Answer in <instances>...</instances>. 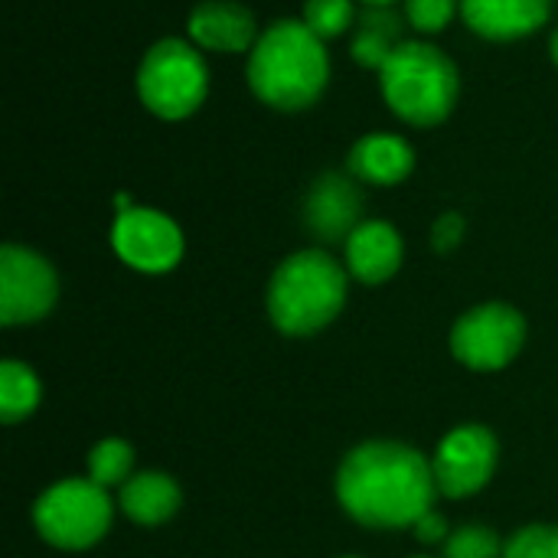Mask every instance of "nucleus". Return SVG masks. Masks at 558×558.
<instances>
[{
	"mask_svg": "<svg viewBox=\"0 0 558 558\" xmlns=\"http://www.w3.org/2000/svg\"><path fill=\"white\" fill-rule=\"evenodd\" d=\"M435 494L432 464L399 441H366L353 448L337 471L340 507L373 530L415 526L432 510Z\"/></svg>",
	"mask_w": 558,
	"mask_h": 558,
	"instance_id": "obj_1",
	"label": "nucleus"
},
{
	"mask_svg": "<svg viewBox=\"0 0 558 558\" xmlns=\"http://www.w3.org/2000/svg\"><path fill=\"white\" fill-rule=\"evenodd\" d=\"M330 78L324 39L304 20L271 23L248 52V85L258 101L278 111L311 108Z\"/></svg>",
	"mask_w": 558,
	"mask_h": 558,
	"instance_id": "obj_2",
	"label": "nucleus"
},
{
	"mask_svg": "<svg viewBox=\"0 0 558 558\" xmlns=\"http://www.w3.org/2000/svg\"><path fill=\"white\" fill-rule=\"evenodd\" d=\"M347 301V271L320 248H304L278 265L268 284V314L281 333L324 330Z\"/></svg>",
	"mask_w": 558,
	"mask_h": 558,
	"instance_id": "obj_3",
	"label": "nucleus"
},
{
	"mask_svg": "<svg viewBox=\"0 0 558 558\" xmlns=\"http://www.w3.org/2000/svg\"><path fill=\"white\" fill-rule=\"evenodd\" d=\"M386 105L415 128L441 124L461 92L454 62L432 43H402L379 69Z\"/></svg>",
	"mask_w": 558,
	"mask_h": 558,
	"instance_id": "obj_4",
	"label": "nucleus"
},
{
	"mask_svg": "<svg viewBox=\"0 0 558 558\" xmlns=\"http://www.w3.org/2000/svg\"><path fill=\"white\" fill-rule=\"evenodd\" d=\"M209 92V69L199 49L183 39H160L137 69V95L147 111L167 121L190 118Z\"/></svg>",
	"mask_w": 558,
	"mask_h": 558,
	"instance_id": "obj_5",
	"label": "nucleus"
},
{
	"mask_svg": "<svg viewBox=\"0 0 558 558\" xmlns=\"http://www.w3.org/2000/svg\"><path fill=\"white\" fill-rule=\"evenodd\" d=\"M33 523L56 549H88L111 526V500L95 481H62L49 487L36 507Z\"/></svg>",
	"mask_w": 558,
	"mask_h": 558,
	"instance_id": "obj_6",
	"label": "nucleus"
},
{
	"mask_svg": "<svg viewBox=\"0 0 558 558\" xmlns=\"http://www.w3.org/2000/svg\"><path fill=\"white\" fill-rule=\"evenodd\" d=\"M526 340V320L510 304H481L468 311L451 330V353L481 373L504 369L517 360Z\"/></svg>",
	"mask_w": 558,
	"mask_h": 558,
	"instance_id": "obj_7",
	"label": "nucleus"
},
{
	"mask_svg": "<svg viewBox=\"0 0 558 558\" xmlns=\"http://www.w3.org/2000/svg\"><path fill=\"white\" fill-rule=\"evenodd\" d=\"M59 281L52 265L23 245L0 248V320L7 327L33 324L56 304Z\"/></svg>",
	"mask_w": 558,
	"mask_h": 558,
	"instance_id": "obj_8",
	"label": "nucleus"
},
{
	"mask_svg": "<svg viewBox=\"0 0 558 558\" xmlns=\"http://www.w3.org/2000/svg\"><path fill=\"white\" fill-rule=\"evenodd\" d=\"M497 438L484 425H461L454 428L441 445L432 461L438 494L461 500L477 494L497 471Z\"/></svg>",
	"mask_w": 558,
	"mask_h": 558,
	"instance_id": "obj_9",
	"label": "nucleus"
},
{
	"mask_svg": "<svg viewBox=\"0 0 558 558\" xmlns=\"http://www.w3.org/2000/svg\"><path fill=\"white\" fill-rule=\"evenodd\" d=\"M111 245L124 265L147 271V275L170 271L183 258L180 226L170 216L157 209H141V206L118 213L114 229H111Z\"/></svg>",
	"mask_w": 558,
	"mask_h": 558,
	"instance_id": "obj_10",
	"label": "nucleus"
},
{
	"mask_svg": "<svg viewBox=\"0 0 558 558\" xmlns=\"http://www.w3.org/2000/svg\"><path fill=\"white\" fill-rule=\"evenodd\" d=\"M360 206L363 199L350 177L324 173L307 193L304 222L324 242H340V239H350V232L360 226Z\"/></svg>",
	"mask_w": 558,
	"mask_h": 558,
	"instance_id": "obj_11",
	"label": "nucleus"
},
{
	"mask_svg": "<svg viewBox=\"0 0 558 558\" xmlns=\"http://www.w3.org/2000/svg\"><path fill=\"white\" fill-rule=\"evenodd\" d=\"M258 23L248 7L232 0H206L190 13V39L209 52H252Z\"/></svg>",
	"mask_w": 558,
	"mask_h": 558,
	"instance_id": "obj_12",
	"label": "nucleus"
},
{
	"mask_svg": "<svg viewBox=\"0 0 558 558\" xmlns=\"http://www.w3.org/2000/svg\"><path fill=\"white\" fill-rule=\"evenodd\" d=\"M553 13V0H461L464 23L484 39H520L536 33Z\"/></svg>",
	"mask_w": 558,
	"mask_h": 558,
	"instance_id": "obj_13",
	"label": "nucleus"
},
{
	"mask_svg": "<svg viewBox=\"0 0 558 558\" xmlns=\"http://www.w3.org/2000/svg\"><path fill=\"white\" fill-rule=\"evenodd\" d=\"M399 265H402V239L389 222L366 219L350 232V239H347V268L360 281L383 284L399 271Z\"/></svg>",
	"mask_w": 558,
	"mask_h": 558,
	"instance_id": "obj_14",
	"label": "nucleus"
},
{
	"mask_svg": "<svg viewBox=\"0 0 558 558\" xmlns=\"http://www.w3.org/2000/svg\"><path fill=\"white\" fill-rule=\"evenodd\" d=\"M415 167V154L405 137L399 134H366L350 150V173L356 180L392 186L402 183Z\"/></svg>",
	"mask_w": 558,
	"mask_h": 558,
	"instance_id": "obj_15",
	"label": "nucleus"
},
{
	"mask_svg": "<svg viewBox=\"0 0 558 558\" xmlns=\"http://www.w3.org/2000/svg\"><path fill=\"white\" fill-rule=\"evenodd\" d=\"M180 507V487L160 471L137 474L121 484V510L141 526H157L170 520Z\"/></svg>",
	"mask_w": 558,
	"mask_h": 558,
	"instance_id": "obj_16",
	"label": "nucleus"
},
{
	"mask_svg": "<svg viewBox=\"0 0 558 558\" xmlns=\"http://www.w3.org/2000/svg\"><path fill=\"white\" fill-rule=\"evenodd\" d=\"M402 43V16L392 7H366V13L356 16L353 59L360 65L383 69Z\"/></svg>",
	"mask_w": 558,
	"mask_h": 558,
	"instance_id": "obj_17",
	"label": "nucleus"
},
{
	"mask_svg": "<svg viewBox=\"0 0 558 558\" xmlns=\"http://www.w3.org/2000/svg\"><path fill=\"white\" fill-rule=\"evenodd\" d=\"M36 405H39V379H36V373L26 363L3 360L0 363V418L7 425H16L26 415H33Z\"/></svg>",
	"mask_w": 558,
	"mask_h": 558,
	"instance_id": "obj_18",
	"label": "nucleus"
},
{
	"mask_svg": "<svg viewBox=\"0 0 558 558\" xmlns=\"http://www.w3.org/2000/svg\"><path fill=\"white\" fill-rule=\"evenodd\" d=\"M131 464H134V448L121 438H105L88 454V481H95L98 487L124 484Z\"/></svg>",
	"mask_w": 558,
	"mask_h": 558,
	"instance_id": "obj_19",
	"label": "nucleus"
},
{
	"mask_svg": "<svg viewBox=\"0 0 558 558\" xmlns=\"http://www.w3.org/2000/svg\"><path fill=\"white\" fill-rule=\"evenodd\" d=\"M304 23L320 39H333V36L347 33L356 23L353 0H307L304 3Z\"/></svg>",
	"mask_w": 558,
	"mask_h": 558,
	"instance_id": "obj_20",
	"label": "nucleus"
},
{
	"mask_svg": "<svg viewBox=\"0 0 558 558\" xmlns=\"http://www.w3.org/2000/svg\"><path fill=\"white\" fill-rule=\"evenodd\" d=\"M445 558H500V539L487 526H461L448 536Z\"/></svg>",
	"mask_w": 558,
	"mask_h": 558,
	"instance_id": "obj_21",
	"label": "nucleus"
},
{
	"mask_svg": "<svg viewBox=\"0 0 558 558\" xmlns=\"http://www.w3.org/2000/svg\"><path fill=\"white\" fill-rule=\"evenodd\" d=\"M504 558H558V526H526L513 533Z\"/></svg>",
	"mask_w": 558,
	"mask_h": 558,
	"instance_id": "obj_22",
	"label": "nucleus"
},
{
	"mask_svg": "<svg viewBox=\"0 0 558 558\" xmlns=\"http://www.w3.org/2000/svg\"><path fill=\"white\" fill-rule=\"evenodd\" d=\"M458 10L461 0H405V20L418 33H441Z\"/></svg>",
	"mask_w": 558,
	"mask_h": 558,
	"instance_id": "obj_23",
	"label": "nucleus"
},
{
	"mask_svg": "<svg viewBox=\"0 0 558 558\" xmlns=\"http://www.w3.org/2000/svg\"><path fill=\"white\" fill-rule=\"evenodd\" d=\"M461 239H464V219H461V213H445V216H438V222H435V229H432V245H435V252H451V248H458Z\"/></svg>",
	"mask_w": 558,
	"mask_h": 558,
	"instance_id": "obj_24",
	"label": "nucleus"
},
{
	"mask_svg": "<svg viewBox=\"0 0 558 558\" xmlns=\"http://www.w3.org/2000/svg\"><path fill=\"white\" fill-rule=\"evenodd\" d=\"M415 536L422 539V543H438V539H445V533H448V523H445V517H438L435 510H428L415 526Z\"/></svg>",
	"mask_w": 558,
	"mask_h": 558,
	"instance_id": "obj_25",
	"label": "nucleus"
},
{
	"mask_svg": "<svg viewBox=\"0 0 558 558\" xmlns=\"http://www.w3.org/2000/svg\"><path fill=\"white\" fill-rule=\"evenodd\" d=\"M366 7H392L396 0H363Z\"/></svg>",
	"mask_w": 558,
	"mask_h": 558,
	"instance_id": "obj_26",
	"label": "nucleus"
},
{
	"mask_svg": "<svg viewBox=\"0 0 558 558\" xmlns=\"http://www.w3.org/2000/svg\"><path fill=\"white\" fill-rule=\"evenodd\" d=\"M549 49H553V59H556V65H558V29L553 33V46H549Z\"/></svg>",
	"mask_w": 558,
	"mask_h": 558,
	"instance_id": "obj_27",
	"label": "nucleus"
}]
</instances>
